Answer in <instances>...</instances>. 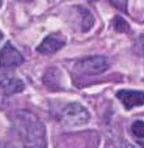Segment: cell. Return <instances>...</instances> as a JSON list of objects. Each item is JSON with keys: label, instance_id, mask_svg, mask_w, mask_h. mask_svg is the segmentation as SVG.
<instances>
[{"label": "cell", "instance_id": "obj_1", "mask_svg": "<svg viewBox=\"0 0 144 148\" xmlns=\"http://www.w3.org/2000/svg\"><path fill=\"white\" fill-rule=\"evenodd\" d=\"M12 125L24 148H47L46 127L34 113L17 110L12 115Z\"/></svg>", "mask_w": 144, "mask_h": 148}, {"label": "cell", "instance_id": "obj_2", "mask_svg": "<svg viewBox=\"0 0 144 148\" xmlns=\"http://www.w3.org/2000/svg\"><path fill=\"white\" fill-rule=\"evenodd\" d=\"M55 118L63 127H80L89 122L91 114L79 102H68L58 109Z\"/></svg>", "mask_w": 144, "mask_h": 148}, {"label": "cell", "instance_id": "obj_3", "mask_svg": "<svg viewBox=\"0 0 144 148\" xmlns=\"http://www.w3.org/2000/svg\"><path fill=\"white\" fill-rule=\"evenodd\" d=\"M110 63L105 56L96 55V56H88L81 60H79L75 64V72L83 76H96L101 75L105 71L109 70Z\"/></svg>", "mask_w": 144, "mask_h": 148}, {"label": "cell", "instance_id": "obj_4", "mask_svg": "<svg viewBox=\"0 0 144 148\" xmlns=\"http://www.w3.org/2000/svg\"><path fill=\"white\" fill-rule=\"evenodd\" d=\"M24 63L22 54L12 45L11 42H7L0 50V70L9 71L19 67Z\"/></svg>", "mask_w": 144, "mask_h": 148}, {"label": "cell", "instance_id": "obj_5", "mask_svg": "<svg viewBox=\"0 0 144 148\" xmlns=\"http://www.w3.org/2000/svg\"><path fill=\"white\" fill-rule=\"evenodd\" d=\"M67 38L62 33H51L41 42V45L37 47V51L43 55H53V54L58 53L59 50L66 46Z\"/></svg>", "mask_w": 144, "mask_h": 148}, {"label": "cell", "instance_id": "obj_6", "mask_svg": "<svg viewBox=\"0 0 144 148\" xmlns=\"http://www.w3.org/2000/svg\"><path fill=\"white\" fill-rule=\"evenodd\" d=\"M117 98L122 102L125 109L127 110L143 105V92H140V90H131V89L118 90L117 92Z\"/></svg>", "mask_w": 144, "mask_h": 148}, {"label": "cell", "instance_id": "obj_7", "mask_svg": "<svg viewBox=\"0 0 144 148\" xmlns=\"http://www.w3.org/2000/svg\"><path fill=\"white\" fill-rule=\"evenodd\" d=\"M0 88L5 95H14V93L22 92L25 88V84L21 79L16 76L4 73V75H0Z\"/></svg>", "mask_w": 144, "mask_h": 148}, {"label": "cell", "instance_id": "obj_8", "mask_svg": "<svg viewBox=\"0 0 144 148\" xmlns=\"http://www.w3.org/2000/svg\"><path fill=\"white\" fill-rule=\"evenodd\" d=\"M79 17H80V29L81 32H88L94 24V17L91 12L84 7H76Z\"/></svg>", "mask_w": 144, "mask_h": 148}, {"label": "cell", "instance_id": "obj_9", "mask_svg": "<svg viewBox=\"0 0 144 148\" xmlns=\"http://www.w3.org/2000/svg\"><path fill=\"white\" fill-rule=\"evenodd\" d=\"M131 131H132V135L135 136V139L138 140L139 144L143 145V138H144L143 122H141V121H136V122H134L132 126H131Z\"/></svg>", "mask_w": 144, "mask_h": 148}, {"label": "cell", "instance_id": "obj_10", "mask_svg": "<svg viewBox=\"0 0 144 148\" xmlns=\"http://www.w3.org/2000/svg\"><path fill=\"white\" fill-rule=\"evenodd\" d=\"M113 28L115 29L118 33H125V32L130 30V26L126 23V20H123L121 16H115L113 20Z\"/></svg>", "mask_w": 144, "mask_h": 148}, {"label": "cell", "instance_id": "obj_11", "mask_svg": "<svg viewBox=\"0 0 144 148\" xmlns=\"http://www.w3.org/2000/svg\"><path fill=\"white\" fill-rule=\"evenodd\" d=\"M121 148H135V147H132V145L127 142H123L122 144H121Z\"/></svg>", "mask_w": 144, "mask_h": 148}, {"label": "cell", "instance_id": "obj_12", "mask_svg": "<svg viewBox=\"0 0 144 148\" xmlns=\"http://www.w3.org/2000/svg\"><path fill=\"white\" fill-rule=\"evenodd\" d=\"M17 1H24V3H29V1H32V0H17Z\"/></svg>", "mask_w": 144, "mask_h": 148}, {"label": "cell", "instance_id": "obj_13", "mask_svg": "<svg viewBox=\"0 0 144 148\" xmlns=\"http://www.w3.org/2000/svg\"><path fill=\"white\" fill-rule=\"evenodd\" d=\"M88 1H92V3H96V1H98V0H88Z\"/></svg>", "mask_w": 144, "mask_h": 148}, {"label": "cell", "instance_id": "obj_14", "mask_svg": "<svg viewBox=\"0 0 144 148\" xmlns=\"http://www.w3.org/2000/svg\"><path fill=\"white\" fill-rule=\"evenodd\" d=\"M0 148H5V145H3L1 143H0Z\"/></svg>", "mask_w": 144, "mask_h": 148}, {"label": "cell", "instance_id": "obj_15", "mask_svg": "<svg viewBox=\"0 0 144 148\" xmlns=\"http://www.w3.org/2000/svg\"><path fill=\"white\" fill-rule=\"evenodd\" d=\"M1 38H3V36H1V33H0V41H1Z\"/></svg>", "mask_w": 144, "mask_h": 148}, {"label": "cell", "instance_id": "obj_16", "mask_svg": "<svg viewBox=\"0 0 144 148\" xmlns=\"http://www.w3.org/2000/svg\"><path fill=\"white\" fill-rule=\"evenodd\" d=\"M0 7H1V0H0Z\"/></svg>", "mask_w": 144, "mask_h": 148}]
</instances>
